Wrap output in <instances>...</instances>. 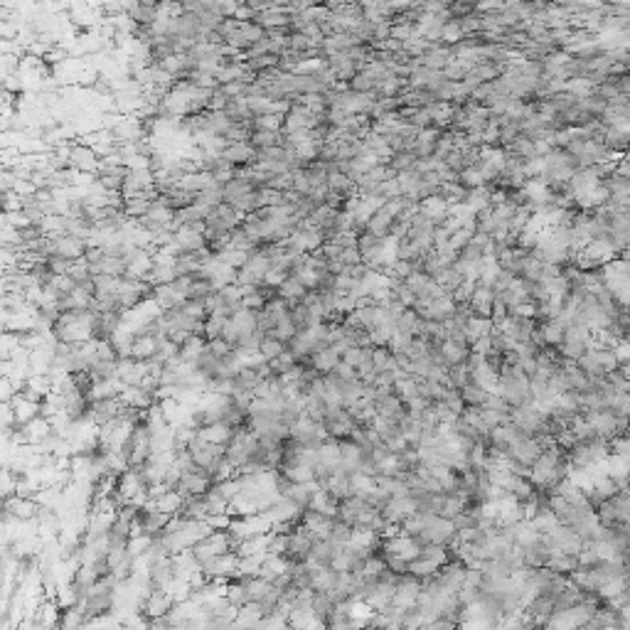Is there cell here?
Returning a JSON list of instances; mask_svg holds the SVG:
<instances>
[{
	"instance_id": "cell-1",
	"label": "cell",
	"mask_w": 630,
	"mask_h": 630,
	"mask_svg": "<svg viewBox=\"0 0 630 630\" xmlns=\"http://www.w3.org/2000/svg\"><path fill=\"white\" fill-rule=\"evenodd\" d=\"M593 613H596V603L579 601L569 608H562V611H554L549 616V620H547V625H551V628H579V625L589 623Z\"/></svg>"
},
{
	"instance_id": "cell-2",
	"label": "cell",
	"mask_w": 630,
	"mask_h": 630,
	"mask_svg": "<svg viewBox=\"0 0 630 630\" xmlns=\"http://www.w3.org/2000/svg\"><path fill=\"white\" fill-rule=\"evenodd\" d=\"M591 345H593V340H591V327L584 325V323H573V325H569L567 330H564V343L559 345V347H562V355L567 357V360H579Z\"/></svg>"
},
{
	"instance_id": "cell-3",
	"label": "cell",
	"mask_w": 630,
	"mask_h": 630,
	"mask_svg": "<svg viewBox=\"0 0 630 630\" xmlns=\"http://www.w3.org/2000/svg\"><path fill=\"white\" fill-rule=\"evenodd\" d=\"M512 421H515V424L520 426L525 434L537 436V434H545L547 431V421H549V416H547V414L542 411L534 401H529V404H522V407L512 409Z\"/></svg>"
},
{
	"instance_id": "cell-4",
	"label": "cell",
	"mask_w": 630,
	"mask_h": 630,
	"mask_svg": "<svg viewBox=\"0 0 630 630\" xmlns=\"http://www.w3.org/2000/svg\"><path fill=\"white\" fill-rule=\"evenodd\" d=\"M418 512V502L414 495H399V498H389L382 505V515L392 525H404L409 517H414Z\"/></svg>"
},
{
	"instance_id": "cell-5",
	"label": "cell",
	"mask_w": 630,
	"mask_h": 630,
	"mask_svg": "<svg viewBox=\"0 0 630 630\" xmlns=\"http://www.w3.org/2000/svg\"><path fill=\"white\" fill-rule=\"evenodd\" d=\"M315 545V537L308 527H296L291 534H288V547H286V556L291 562H305L310 556V549Z\"/></svg>"
},
{
	"instance_id": "cell-6",
	"label": "cell",
	"mask_w": 630,
	"mask_h": 630,
	"mask_svg": "<svg viewBox=\"0 0 630 630\" xmlns=\"http://www.w3.org/2000/svg\"><path fill=\"white\" fill-rule=\"evenodd\" d=\"M325 429L327 434L332 436V438H349L352 436V431L357 429V418L349 414V409H338V411H327L325 414Z\"/></svg>"
},
{
	"instance_id": "cell-7",
	"label": "cell",
	"mask_w": 630,
	"mask_h": 630,
	"mask_svg": "<svg viewBox=\"0 0 630 630\" xmlns=\"http://www.w3.org/2000/svg\"><path fill=\"white\" fill-rule=\"evenodd\" d=\"M542 451H545V446L539 443L537 436H522L520 441L510 448V456H512V460H517L520 465L532 468V465L537 463L539 456H542Z\"/></svg>"
},
{
	"instance_id": "cell-8",
	"label": "cell",
	"mask_w": 630,
	"mask_h": 630,
	"mask_svg": "<svg viewBox=\"0 0 630 630\" xmlns=\"http://www.w3.org/2000/svg\"><path fill=\"white\" fill-rule=\"evenodd\" d=\"M126 404L121 401V396H114V399H99V401H92V418L96 421L99 426L109 424V421H116V418H121L123 414H126Z\"/></svg>"
},
{
	"instance_id": "cell-9",
	"label": "cell",
	"mask_w": 630,
	"mask_h": 630,
	"mask_svg": "<svg viewBox=\"0 0 630 630\" xmlns=\"http://www.w3.org/2000/svg\"><path fill=\"white\" fill-rule=\"evenodd\" d=\"M172 606H175V601H172V596L165 589H150L148 593H145L143 603H141V611L153 620V618L165 616Z\"/></svg>"
},
{
	"instance_id": "cell-10",
	"label": "cell",
	"mask_w": 630,
	"mask_h": 630,
	"mask_svg": "<svg viewBox=\"0 0 630 630\" xmlns=\"http://www.w3.org/2000/svg\"><path fill=\"white\" fill-rule=\"evenodd\" d=\"M340 362H343V349L338 345H327L313 355V369H318L321 374H330Z\"/></svg>"
},
{
	"instance_id": "cell-11",
	"label": "cell",
	"mask_w": 630,
	"mask_h": 630,
	"mask_svg": "<svg viewBox=\"0 0 630 630\" xmlns=\"http://www.w3.org/2000/svg\"><path fill=\"white\" fill-rule=\"evenodd\" d=\"M126 389V384L121 377H111V379H101V382H94L92 389L86 392L89 401H99V399H114L121 396V392Z\"/></svg>"
},
{
	"instance_id": "cell-12",
	"label": "cell",
	"mask_w": 630,
	"mask_h": 630,
	"mask_svg": "<svg viewBox=\"0 0 630 630\" xmlns=\"http://www.w3.org/2000/svg\"><path fill=\"white\" fill-rule=\"evenodd\" d=\"M52 421L47 416H34L32 421H28V424L23 426V431H25V438H28V443L30 446H40L42 441H45L47 436L52 434Z\"/></svg>"
},
{
	"instance_id": "cell-13",
	"label": "cell",
	"mask_w": 630,
	"mask_h": 630,
	"mask_svg": "<svg viewBox=\"0 0 630 630\" xmlns=\"http://www.w3.org/2000/svg\"><path fill=\"white\" fill-rule=\"evenodd\" d=\"M468 303H470V308H473V313L476 315H487V318H490V313H493V303H495V291L490 286L478 283Z\"/></svg>"
},
{
	"instance_id": "cell-14",
	"label": "cell",
	"mask_w": 630,
	"mask_h": 630,
	"mask_svg": "<svg viewBox=\"0 0 630 630\" xmlns=\"http://www.w3.org/2000/svg\"><path fill=\"white\" fill-rule=\"evenodd\" d=\"M338 507H340V500L332 498L327 490H315L313 500H310V505H308V510L321 512V515L330 517V520H338Z\"/></svg>"
},
{
	"instance_id": "cell-15",
	"label": "cell",
	"mask_w": 630,
	"mask_h": 630,
	"mask_svg": "<svg viewBox=\"0 0 630 630\" xmlns=\"http://www.w3.org/2000/svg\"><path fill=\"white\" fill-rule=\"evenodd\" d=\"M200 434L205 436L210 443H222V446H230V441L234 438L236 429L230 424V421H214V424L200 429Z\"/></svg>"
},
{
	"instance_id": "cell-16",
	"label": "cell",
	"mask_w": 630,
	"mask_h": 630,
	"mask_svg": "<svg viewBox=\"0 0 630 630\" xmlns=\"http://www.w3.org/2000/svg\"><path fill=\"white\" fill-rule=\"evenodd\" d=\"M158 345H161V340L155 338V335H138V338L133 340L131 357L133 360H138V362L153 360V357L158 355Z\"/></svg>"
},
{
	"instance_id": "cell-17",
	"label": "cell",
	"mask_w": 630,
	"mask_h": 630,
	"mask_svg": "<svg viewBox=\"0 0 630 630\" xmlns=\"http://www.w3.org/2000/svg\"><path fill=\"white\" fill-rule=\"evenodd\" d=\"M121 401L133 409H150L155 404V396L148 389H143V387H126V389L121 392Z\"/></svg>"
},
{
	"instance_id": "cell-18",
	"label": "cell",
	"mask_w": 630,
	"mask_h": 630,
	"mask_svg": "<svg viewBox=\"0 0 630 630\" xmlns=\"http://www.w3.org/2000/svg\"><path fill=\"white\" fill-rule=\"evenodd\" d=\"M498 379H500V369L490 360H485L480 367L473 369V382L480 384L482 389H487V392L498 389Z\"/></svg>"
},
{
	"instance_id": "cell-19",
	"label": "cell",
	"mask_w": 630,
	"mask_h": 630,
	"mask_svg": "<svg viewBox=\"0 0 630 630\" xmlns=\"http://www.w3.org/2000/svg\"><path fill=\"white\" fill-rule=\"evenodd\" d=\"M288 556H283V554H269L266 551V556H264V564H261V576L264 579H269V581H276L281 573H286L288 571Z\"/></svg>"
},
{
	"instance_id": "cell-20",
	"label": "cell",
	"mask_w": 630,
	"mask_h": 630,
	"mask_svg": "<svg viewBox=\"0 0 630 630\" xmlns=\"http://www.w3.org/2000/svg\"><path fill=\"white\" fill-rule=\"evenodd\" d=\"M438 571H441V564L431 562V559H426V556H416L414 562H409V573H411V576H416L421 584L431 581Z\"/></svg>"
},
{
	"instance_id": "cell-21",
	"label": "cell",
	"mask_w": 630,
	"mask_h": 630,
	"mask_svg": "<svg viewBox=\"0 0 630 630\" xmlns=\"http://www.w3.org/2000/svg\"><path fill=\"white\" fill-rule=\"evenodd\" d=\"M493 318H487V315H476L473 313V318L468 321V325H465V338H468V345L473 347V343L476 340H480L482 335H487V332L493 330Z\"/></svg>"
},
{
	"instance_id": "cell-22",
	"label": "cell",
	"mask_w": 630,
	"mask_h": 630,
	"mask_svg": "<svg viewBox=\"0 0 630 630\" xmlns=\"http://www.w3.org/2000/svg\"><path fill=\"white\" fill-rule=\"evenodd\" d=\"M547 567L556 573H571L573 569L579 567V556L567 554V551H559V549H551L549 559H547Z\"/></svg>"
},
{
	"instance_id": "cell-23",
	"label": "cell",
	"mask_w": 630,
	"mask_h": 630,
	"mask_svg": "<svg viewBox=\"0 0 630 630\" xmlns=\"http://www.w3.org/2000/svg\"><path fill=\"white\" fill-rule=\"evenodd\" d=\"M308 291H310V288H305L303 283H301L298 278H296V276H288L286 281H283L281 286H278V291H276V293H278L281 298H286L288 303H291V308H293L296 303H301V301H303V296H305Z\"/></svg>"
},
{
	"instance_id": "cell-24",
	"label": "cell",
	"mask_w": 630,
	"mask_h": 630,
	"mask_svg": "<svg viewBox=\"0 0 630 630\" xmlns=\"http://www.w3.org/2000/svg\"><path fill=\"white\" fill-rule=\"evenodd\" d=\"M264 379L258 377L256 367H241L234 377V392H254Z\"/></svg>"
},
{
	"instance_id": "cell-25",
	"label": "cell",
	"mask_w": 630,
	"mask_h": 630,
	"mask_svg": "<svg viewBox=\"0 0 630 630\" xmlns=\"http://www.w3.org/2000/svg\"><path fill=\"white\" fill-rule=\"evenodd\" d=\"M421 323H424L421 313H418L416 308H407L404 313L399 315L396 330H399V332H407V335H414V338H416L418 332H421Z\"/></svg>"
},
{
	"instance_id": "cell-26",
	"label": "cell",
	"mask_w": 630,
	"mask_h": 630,
	"mask_svg": "<svg viewBox=\"0 0 630 630\" xmlns=\"http://www.w3.org/2000/svg\"><path fill=\"white\" fill-rule=\"evenodd\" d=\"M537 330L542 332V340H545L547 347H559L564 343V330L567 327L559 321H545V325L537 327Z\"/></svg>"
},
{
	"instance_id": "cell-27",
	"label": "cell",
	"mask_w": 630,
	"mask_h": 630,
	"mask_svg": "<svg viewBox=\"0 0 630 630\" xmlns=\"http://www.w3.org/2000/svg\"><path fill=\"white\" fill-rule=\"evenodd\" d=\"M460 396H463L465 407H485V404H487V396H490V392L482 389L480 384L468 382V384L463 387V389H460Z\"/></svg>"
},
{
	"instance_id": "cell-28",
	"label": "cell",
	"mask_w": 630,
	"mask_h": 630,
	"mask_svg": "<svg viewBox=\"0 0 630 630\" xmlns=\"http://www.w3.org/2000/svg\"><path fill=\"white\" fill-rule=\"evenodd\" d=\"M232 321L236 323V327L241 330V338H244V335H249V332L258 330V327H256V323H258V310L239 308L234 315H232Z\"/></svg>"
},
{
	"instance_id": "cell-29",
	"label": "cell",
	"mask_w": 630,
	"mask_h": 630,
	"mask_svg": "<svg viewBox=\"0 0 630 630\" xmlns=\"http://www.w3.org/2000/svg\"><path fill=\"white\" fill-rule=\"evenodd\" d=\"M283 476H288L293 482H310V480H318V473H315L313 465L308 463H296L291 468H281Z\"/></svg>"
},
{
	"instance_id": "cell-30",
	"label": "cell",
	"mask_w": 630,
	"mask_h": 630,
	"mask_svg": "<svg viewBox=\"0 0 630 630\" xmlns=\"http://www.w3.org/2000/svg\"><path fill=\"white\" fill-rule=\"evenodd\" d=\"M298 327H296V323H293V318H291V313L286 315V318H281V321L276 323V327L271 332H266V335H276L278 340H283V343H291L296 335H298Z\"/></svg>"
},
{
	"instance_id": "cell-31",
	"label": "cell",
	"mask_w": 630,
	"mask_h": 630,
	"mask_svg": "<svg viewBox=\"0 0 630 630\" xmlns=\"http://www.w3.org/2000/svg\"><path fill=\"white\" fill-rule=\"evenodd\" d=\"M224 596H227V601H230L232 606H236V608L247 606V603H249L247 589H244V584H241L239 579H236V581H230V584L224 586Z\"/></svg>"
},
{
	"instance_id": "cell-32",
	"label": "cell",
	"mask_w": 630,
	"mask_h": 630,
	"mask_svg": "<svg viewBox=\"0 0 630 630\" xmlns=\"http://www.w3.org/2000/svg\"><path fill=\"white\" fill-rule=\"evenodd\" d=\"M227 321H230V318H224V315H217V313L207 315V318H205V330H202V335H205L207 340L222 338V330H224V325H227Z\"/></svg>"
},
{
	"instance_id": "cell-33",
	"label": "cell",
	"mask_w": 630,
	"mask_h": 630,
	"mask_svg": "<svg viewBox=\"0 0 630 630\" xmlns=\"http://www.w3.org/2000/svg\"><path fill=\"white\" fill-rule=\"evenodd\" d=\"M286 347H288V345L283 343V340L276 338V335H266L264 343H261V347H258V349H261V355H264L266 360H276V357L281 355Z\"/></svg>"
},
{
	"instance_id": "cell-34",
	"label": "cell",
	"mask_w": 630,
	"mask_h": 630,
	"mask_svg": "<svg viewBox=\"0 0 630 630\" xmlns=\"http://www.w3.org/2000/svg\"><path fill=\"white\" fill-rule=\"evenodd\" d=\"M205 500H207V507H210V512H227V510H230V500L219 493L217 485H212L210 490H207Z\"/></svg>"
},
{
	"instance_id": "cell-35",
	"label": "cell",
	"mask_w": 630,
	"mask_h": 630,
	"mask_svg": "<svg viewBox=\"0 0 630 630\" xmlns=\"http://www.w3.org/2000/svg\"><path fill=\"white\" fill-rule=\"evenodd\" d=\"M608 502L613 505L616 510V520L623 525V522H630V493L625 495H616V498H611Z\"/></svg>"
},
{
	"instance_id": "cell-36",
	"label": "cell",
	"mask_w": 630,
	"mask_h": 630,
	"mask_svg": "<svg viewBox=\"0 0 630 630\" xmlns=\"http://www.w3.org/2000/svg\"><path fill=\"white\" fill-rule=\"evenodd\" d=\"M418 556H426L431 562L436 564H446L448 562V547L446 545H421V554Z\"/></svg>"
},
{
	"instance_id": "cell-37",
	"label": "cell",
	"mask_w": 630,
	"mask_h": 630,
	"mask_svg": "<svg viewBox=\"0 0 630 630\" xmlns=\"http://www.w3.org/2000/svg\"><path fill=\"white\" fill-rule=\"evenodd\" d=\"M150 547H153V537H150V534H145V532H143V534H133V537H131V542H128V547H126V549L131 551L133 556H143L145 551L150 549Z\"/></svg>"
},
{
	"instance_id": "cell-38",
	"label": "cell",
	"mask_w": 630,
	"mask_h": 630,
	"mask_svg": "<svg viewBox=\"0 0 630 630\" xmlns=\"http://www.w3.org/2000/svg\"><path fill=\"white\" fill-rule=\"evenodd\" d=\"M207 349L212 352L214 357H227L230 352H234V347H232L230 343L224 338H214V340H207Z\"/></svg>"
},
{
	"instance_id": "cell-39",
	"label": "cell",
	"mask_w": 630,
	"mask_h": 630,
	"mask_svg": "<svg viewBox=\"0 0 630 630\" xmlns=\"http://www.w3.org/2000/svg\"><path fill=\"white\" fill-rule=\"evenodd\" d=\"M222 338H224V340H227V343H230V345H232V347H234V349H236V347H239V340H241V330H239V327H236V323H234V321H232V318H230V321H227V325H224V330H222Z\"/></svg>"
},
{
	"instance_id": "cell-40",
	"label": "cell",
	"mask_w": 630,
	"mask_h": 630,
	"mask_svg": "<svg viewBox=\"0 0 630 630\" xmlns=\"http://www.w3.org/2000/svg\"><path fill=\"white\" fill-rule=\"evenodd\" d=\"M332 374L338 379H343V382H349V379H357L360 374H357V369L352 365H347V362H340L335 369H332Z\"/></svg>"
},
{
	"instance_id": "cell-41",
	"label": "cell",
	"mask_w": 630,
	"mask_h": 630,
	"mask_svg": "<svg viewBox=\"0 0 630 630\" xmlns=\"http://www.w3.org/2000/svg\"><path fill=\"white\" fill-rule=\"evenodd\" d=\"M613 456H618V458L628 460L630 463V434L623 436V438H618V441L613 443Z\"/></svg>"
},
{
	"instance_id": "cell-42",
	"label": "cell",
	"mask_w": 630,
	"mask_h": 630,
	"mask_svg": "<svg viewBox=\"0 0 630 630\" xmlns=\"http://www.w3.org/2000/svg\"><path fill=\"white\" fill-rule=\"evenodd\" d=\"M616 611H618V625L620 628H630V603L616 608Z\"/></svg>"
}]
</instances>
